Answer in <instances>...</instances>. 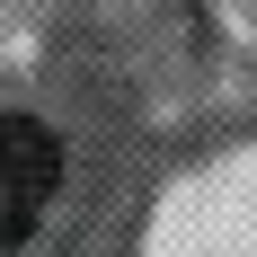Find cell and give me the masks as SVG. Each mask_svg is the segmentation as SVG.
<instances>
[{
  "label": "cell",
  "instance_id": "1",
  "mask_svg": "<svg viewBox=\"0 0 257 257\" xmlns=\"http://www.w3.org/2000/svg\"><path fill=\"white\" fill-rule=\"evenodd\" d=\"M53 186H62V142L45 115H0V248L36 239Z\"/></svg>",
  "mask_w": 257,
  "mask_h": 257
}]
</instances>
